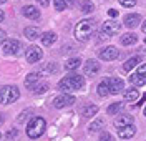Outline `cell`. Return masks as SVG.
<instances>
[{"instance_id":"74e56055","label":"cell","mask_w":146,"mask_h":141,"mask_svg":"<svg viewBox=\"0 0 146 141\" xmlns=\"http://www.w3.org/2000/svg\"><path fill=\"white\" fill-rule=\"evenodd\" d=\"M27 115H30V111H23L22 115H20V116H18V121H20V123L25 121V116H27Z\"/></svg>"},{"instance_id":"bcb514c9","label":"cell","mask_w":146,"mask_h":141,"mask_svg":"<svg viewBox=\"0 0 146 141\" xmlns=\"http://www.w3.org/2000/svg\"><path fill=\"white\" fill-rule=\"evenodd\" d=\"M145 43H146V37H145Z\"/></svg>"},{"instance_id":"ee69618b","label":"cell","mask_w":146,"mask_h":141,"mask_svg":"<svg viewBox=\"0 0 146 141\" xmlns=\"http://www.w3.org/2000/svg\"><path fill=\"white\" fill-rule=\"evenodd\" d=\"M145 116H146V108H145Z\"/></svg>"},{"instance_id":"1f68e13d","label":"cell","mask_w":146,"mask_h":141,"mask_svg":"<svg viewBox=\"0 0 146 141\" xmlns=\"http://www.w3.org/2000/svg\"><path fill=\"white\" fill-rule=\"evenodd\" d=\"M119 3H121V7L131 9V7H135V5H136V0H119Z\"/></svg>"},{"instance_id":"603a6c76","label":"cell","mask_w":146,"mask_h":141,"mask_svg":"<svg viewBox=\"0 0 146 141\" xmlns=\"http://www.w3.org/2000/svg\"><path fill=\"white\" fill-rule=\"evenodd\" d=\"M58 71V65L53 63V62H50V63H46L45 66H42V71L40 73H45V75H53Z\"/></svg>"},{"instance_id":"30bf717a","label":"cell","mask_w":146,"mask_h":141,"mask_svg":"<svg viewBox=\"0 0 146 141\" xmlns=\"http://www.w3.org/2000/svg\"><path fill=\"white\" fill-rule=\"evenodd\" d=\"M42 56H43V52H42V48L36 47V45L28 47L27 52H25V58H27L28 63H36V62H40Z\"/></svg>"},{"instance_id":"9a60e30c","label":"cell","mask_w":146,"mask_h":141,"mask_svg":"<svg viewBox=\"0 0 146 141\" xmlns=\"http://www.w3.org/2000/svg\"><path fill=\"white\" fill-rule=\"evenodd\" d=\"M139 22H141V15H139V13H128L126 17H125V25H126L128 28L138 27Z\"/></svg>"},{"instance_id":"f546056e","label":"cell","mask_w":146,"mask_h":141,"mask_svg":"<svg viewBox=\"0 0 146 141\" xmlns=\"http://www.w3.org/2000/svg\"><path fill=\"white\" fill-rule=\"evenodd\" d=\"M96 91H98V95H100V96H106V95L110 93V90H108V86H106V83H105V81H101V83L98 85Z\"/></svg>"},{"instance_id":"8d00e7d4","label":"cell","mask_w":146,"mask_h":141,"mask_svg":"<svg viewBox=\"0 0 146 141\" xmlns=\"http://www.w3.org/2000/svg\"><path fill=\"white\" fill-rule=\"evenodd\" d=\"M5 38H7V33H5V30H2V28H0V45H2V42H3Z\"/></svg>"},{"instance_id":"4fadbf2b","label":"cell","mask_w":146,"mask_h":141,"mask_svg":"<svg viewBox=\"0 0 146 141\" xmlns=\"http://www.w3.org/2000/svg\"><path fill=\"white\" fill-rule=\"evenodd\" d=\"M136 134V126L131 123V124H126V126H121L118 130V136L121 140H129Z\"/></svg>"},{"instance_id":"2e32d148","label":"cell","mask_w":146,"mask_h":141,"mask_svg":"<svg viewBox=\"0 0 146 141\" xmlns=\"http://www.w3.org/2000/svg\"><path fill=\"white\" fill-rule=\"evenodd\" d=\"M40 38H42V43L45 47H50V45H53L56 42V33H53V32H43L40 35Z\"/></svg>"},{"instance_id":"f35d334b","label":"cell","mask_w":146,"mask_h":141,"mask_svg":"<svg viewBox=\"0 0 146 141\" xmlns=\"http://www.w3.org/2000/svg\"><path fill=\"white\" fill-rule=\"evenodd\" d=\"M75 3H76V0H65V5L66 7H73Z\"/></svg>"},{"instance_id":"9c48e42d","label":"cell","mask_w":146,"mask_h":141,"mask_svg":"<svg viewBox=\"0 0 146 141\" xmlns=\"http://www.w3.org/2000/svg\"><path fill=\"white\" fill-rule=\"evenodd\" d=\"M52 105H53L55 108H66V106H72L75 105V96L72 95H60V96H55L53 100H52Z\"/></svg>"},{"instance_id":"ffe728a7","label":"cell","mask_w":146,"mask_h":141,"mask_svg":"<svg viewBox=\"0 0 146 141\" xmlns=\"http://www.w3.org/2000/svg\"><path fill=\"white\" fill-rule=\"evenodd\" d=\"M138 63H141V58L139 56H131L129 60H126V63L123 65V70L125 71H131L135 66H138Z\"/></svg>"},{"instance_id":"d4e9b609","label":"cell","mask_w":146,"mask_h":141,"mask_svg":"<svg viewBox=\"0 0 146 141\" xmlns=\"http://www.w3.org/2000/svg\"><path fill=\"white\" fill-rule=\"evenodd\" d=\"M80 10H82L83 13H90V12L95 10V5H93V2H90V0H82L80 2Z\"/></svg>"},{"instance_id":"5b68a950","label":"cell","mask_w":146,"mask_h":141,"mask_svg":"<svg viewBox=\"0 0 146 141\" xmlns=\"http://www.w3.org/2000/svg\"><path fill=\"white\" fill-rule=\"evenodd\" d=\"M22 50V43L15 38H5L2 42V52L5 55H18Z\"/></svg>"},{"instance_id":"6da1fadb","label":"cell","mask_w":146,"mask_h":141,"mask_svg":"<svg viewBox=\"0 0 146 141\" xmlns=\"http://www.w3.org/2000/svg\"><path fill=\"white\" fill-rule=\"evenodd\" d=\"M85 86V78L82 75H68L60 80L58 88L65 91V93H70V91H78Z\"/></svg>"},{"instance_id":"b9f144b4","label":"cell","mask_w":146,"mask_h":141,"mask_svg":"<svg viewBox=\"0 0 146 141\" xmlns=\"http://www.w3.org/2000/svg\"><path fill=\"white\" fill-rule=\"evenodd\" d=\"M5 19V13H3V12H2V10H0V22H2V20Z\"/></svg>"},{"instance_id":"5bb4252c","label":"cell","mask_w":146,"mask_h":141,"mask_svg":"<svg viewBox=\"0 0 146 141\" xmlns=\"http://www.w3.org/2000/svg\"><path fill=\"white\" fill-rule=\"evenodd\" d=\"M22 13H23V17L32 19V20L40 19V10L36 9V7H33V5H25V7L22 9Z\"/></svg>"},{"instance_id":"83f0119b","label":"cell","mask_w":146,"mask_h":141,"mask_svg":"<svg viewBox=\"0 0 146 141\" xmlns=\"http://www.w3.org/2000/svg\"><path fill=\"white\" fill-rule=\"evenodd\" d=\"M103 124H105V120L98 118V120H95V121L88 126V130H90V131H98V130H101V128H103Z\"/></svg>"},{"instance_id":"484cf974","label":"cell","mask_w":146,"mask_h":141,"mask_svg":"<svg viewBox=\"0 0 146 141\" xmlns=\"http://www.w3.org/2000/svg\"><path fill=\"white\" fill-rule=\"evenodd\" d=\"M80 65H82V60L80 58H68L66 63H65V68L66 70H76Z\"/></svg>"},{"instance_id":"cb8c5ba5","label":"cell","mask_w":146,"mask_h":141,"mask_svg":"<svg viewBox=\"0 0 146 141\" xmlns=\"http://www.w3.org/2000/svg\"><path fill=\"white\" fill-rule=\"evenodd\" d=\"M138 98H139V91L136 90V86L131 88V90H128V91H125V100L126 101H136Z\"/></svg>"},{"instance_id":"60d3db41","label":"cell","mask_w":146,"mask_h":141,"mask_svg":"<svg viewBox=\"0 0 146 141\" xmlns=\"http://www.w3.org/2000/svg\"><path fill=\"white\" fill-rule=\"evenodd\" d=\"M141 30H143V32H145V33H146V20H145V22H143V25H141Z\"/></svg>"},{"instance_id":"7a4b0ae2","label":"cell","mask_w":146,"mask_h":141,"mask_svg":"<svg viewBox=\"0 0 146 141\" xmlns=\"http://www.w3.org/2000/svg\"><path fill=\"white\" fill-rule=\"evenodd\" d=\"M93 32H95V22L90 19H85L76 23V27H75V37L80 42H86L93 35Z\"/></svg>"},{"instance_id":"836d02e7","label":"cell","mask_w":146,"mask_h":141,"mask_svg":"<svg viewBox=\"0 0 146 141\" xmlns=\"http://www.w3.org/2000/svg\"><path fill=\"white\" fill-rule=\"evenodd\" d=\"M17 136H18V130H15V128L7 133V140H13V138H17Z\"/></svg>"},{"instance_id":"d6a6232c","label":"cell","mask_w":146,"mask_h":141,"mask_svg":"<svg viewBox=\"0 0 146 141\" xmlns=\"http://www.w3.org/2000/svg\"><path fill=\"white\" fill-rule=\"evenodd\" d=\"M100 141H113V136H111L110 133L103 131V133L100 134Z\"/></svg>"},{"instance_id":"4316f807","label":"cell","mask_w":146,"mask_h":141,"mask_svg":"<svg viewBox=\"0 0 146 141\" xmlns=\"http://www.w3.org/2000/svg\"><path fill=\"white\" fill-rule=\"evenodd\" d=\"M32 91L35 95H40V93H46L48 91V83H36L33 88H32Z\"/></svg>"},{"instance_id":"8992f818","label":"cell","mask_w":146,"mask_h":141,"mask_svg":"<svg viewBox=\"0 0 146 141\" xmlns=\"http://www.w3.org/2000/svg\"><path fill=\"white\" fill-rule=\"evenodd\" d=\"M129 83L133 86H145L146 85V63L138 66V70L129 76Z\"/></svg>"},{"instance_id":"7bdbcfd3","label":"cell","mask_w":146,"mask_h":141,"mask_svg":"<svg viewBox=\"0 0 146 141\" xmlns=\"http://www.w3.org/2000/svg\"><path fill=\"white\" fill-rule=\"evenodd\" d=\"M5 2H7V0H0V3H5Z\"/></svg>"},{"instance_id":"f6af8a7d","label":"cell","mask_w":146,"mask_h":141,"mask_svg":"<svg viewBox=\"0 0 146 141\" xmlns=\"http://www.w3.org/2000/svg\"><path fill=\"white\" fill-rule=\"evenodd\" d=\"M0 140H2V133H0Z\"/></svg>"},{"instance_id":"e0dca14e","label":"cell","mask_w":146,"mask_h":141,"mask_svg":"<svg viewBox=\"0 0 146 141\" xmlns=\"http://www.w3.org/2000/svg\"><path fill=\"white\" fill-rule=\"evenodd\" d=\"M119 42H121V45H125V47H128V45H135V43L138 42V37L135 35V33H125V35L119 37Z\"/></svg>"},{"instance_id":"d590c367","label":"cell","mask_w":146,"mask_h":141,"mask_svg":"<svg viewBox=\"0 0 146 141\" xmlns=\"http://www.w3.org/2000/svg\"><path fill=\"white\" fill-rule=\"evenodd\" d=\"M38 2V5H42V7H48L50 5V0H36Z\"/></svg>"},{"instance_id":"3957f363","label":"cell","mask_w":146,"mask_h":141,"mask_svg":"<svg viewBox=\"0 0 146 141\" xmlns=\"http://www.w3.org/2000/svg\"><path fill=\"white\" fill-rule=\"evenodd\" d=\"M46 130V121L42 118V116H33L30 123L27 124V136L30 140H36L40 138Z\"/></svg>"},{"instance_id":"52a82bcc","label":"cell","mask_w":146,"mask_h":141,"mask_svg":"<svg viewBox=\"0 0 146 141\" xmlns=\"http://www.w3.org/2000/svg\"><path fill=\"white\" fill-rule=\"evenodd\" d=\"M105 83H106V86H108L110 93H113V95H118V93H121V91L125 90V81H123L121 78H116V76H110V78H106Z\"/></svg>"},{"instance_id":"e575fe53","label":"cell","mask_w":146,"mask_h":141,"mask_svg":"<svg viewBox=\"0 0 146 141\" xmlns=\"http://www.w3.org/2000/svg\"><path fill=\"white\" fill-rule=\"evenodd\" d=\"M108 15H110V17H113V19H115V17H118V10L110 9V10H108Z\"/></svg>"},{"instance_id":"7c38bea8","label":"cell","mask_w":146,"mask_h":141,"mask_svg":"<svg viewBox=\"0 0 146 141\" xmlns=\"http://www.w3.org/2000/svg\"><path fill=\"white\" fill-rule=\"evenodd\" d=\"M98 71H100L98 62H95V60L85 62V65H83V73H85V76H95Z\"/></svg>"},{"instance_id":"ba28073f","label":"cell","mask_w":146,"mask_h":141,"mask_svg":"<svg viewBox=\"0 0 146 141\" xmlns=\"http://www.w3.org/2000/svg\"><path fill=\"white\" fill-rule=\"evenodd\" d=\"M119 30H121V23H118L116 20H106V22L101 25V32H103V35H106V37L116 35V33H119Z\"/></svg>"},{"instance_id":"ab89813d","label":"cell","mask_w":146,"mask_h":141,"mask_svg":"<svg viewBox=\"0 0 146 141\" xmlns=\"http://www.w3.org/2000/svg\"><path fill=\"white\" fill-rule=\"evenodd\" d=\"M145 101H146V95H145V96H143V98H141V100H139V103H136V105H138V106H139V105H143V103H145Z\"/></svg>"},{"instance_id":"f1b7e54d","label":"cell","mask_w":146,"mask_h":141,"mask_svg":"<svg viewBox=\"0 0 146 141\" xmlns=\"http://www.w3.org/2000/svg\"><path fill=\"white\" fill-rule=\"evenodd\" d=\"M121 108H123V103H113L106 108V113L108 115H116L118 111H121Z\"/></svg>"},{"instance_id":"8fae6325","label":"cell","mask_w":146,"mask_h":141,"mask_svg":"<svg viewBox=\"0 0 146 141\" xmlns=\"http://www.w3.org/2000/svg\"><path fill=\"white\" fill-rule=\"evenodd\" d=\"M119 55V50L116 47H113V45H110V47H105L103 50H100V58L101 60H105V62H111V60H116Z\"/></svg>"},{"instance_id":"ac0fdd59","label":"cell","mask_w":146,"mask_h":141,"mask_svg":"<svg viewBox=\"0 0 146 141\" xmlns=\"http://www.w3.org/2000/svg\"><path fill=\"white\" fill-rule=\"evenodd\" d=\"M133 123V116H129V115H121V116H118L116 120H115V126L116 128H121V126H126V124H131Z\"/></svg>"},{"instance_id":"44dd1931","label":"cell","mask_w":146,"mask_h":141,"mask_svg":"<svg viewBox=\"0 0 146 141\" xmlns=\"http://www.w3.org/2000/svg\"><path fill=\"white\" fill-rule=\"evenodd\" d=\"M96 113H98V106H96V105H86V106H83L82 108V115L83 116H86V118L95 116Z\"/></svg>"},{"instance_id":"d6986e66","label":"cell","mask_w":146,"mask_h":141,"mask_svg":"<svg viewBox=\"0 0 146 141\" xmlns=\"http://www.w3.org/2000/svg\"><path fill=\"white\" fill-rule=\"evenodd\" d=\"M38 80H40V73H28L27 78H25V86L32 90V88L38 83Z\"/></svg>"},{"instance_id":"277c9868","label":"cell","mask_w":146,"mask_h":141,"mask_svg":"<svg viewBox=\"0 0 146 141\" xmlns=\"http://www.w3.org/2000/svg\"><path fill=\"white\" fill-rule=\"evenodd\" d=\"M18 98H20V90L17 86H12V85L0 86V103L2 105H10L17 101Z\"/></svg>"},{"instance_id":"4dcf8cb0","label":"cell","mask_w":146,"mask_h":141,"mask_svg":"<svg viewBox=\"0 0 146 141\" xmlns=\"http://www.w3.org/2000/svg\"><path fill=\"white\" fill-rule=\"evenodd\" d=\"M53 3H55V10H58V12H63L66 9L65 0H53Z\"/></svg>"},{"instance_id":"7402d4cb","label":"cell","mask_w":146,"mask_h":141,"mask_svg":"<svg viewBox=\"0 0 146 141\" xmlns=\"http://www.w3.org/2000/svg\"><path fill=\"white\" fill-rule=\"evenodd\" d=\"M23 33H25V37L28 40H36V38H40V30L36 27H27L23 30Z\"/></svg>"}]
</instances>
